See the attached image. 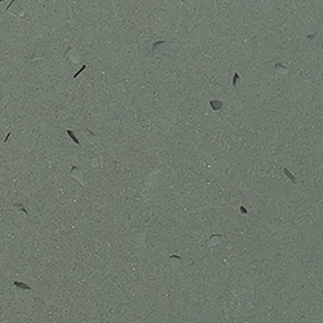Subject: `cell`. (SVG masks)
<instances>
[{"label":"cell","instance_id":"6da1fadb","mask_svg":"<svg viewBox=\"0 0 323 323\" xmlns=\"http://www.w3.org/2000/svg\"><path fill=\"white\" fill-rule=\"evenodd\" d=\"M14 286H16V287H21L23 290H31L29 286H25V283H22V282H14Z\"/></svg>","mask_w":323,"mask_h":323}]
</instances>
